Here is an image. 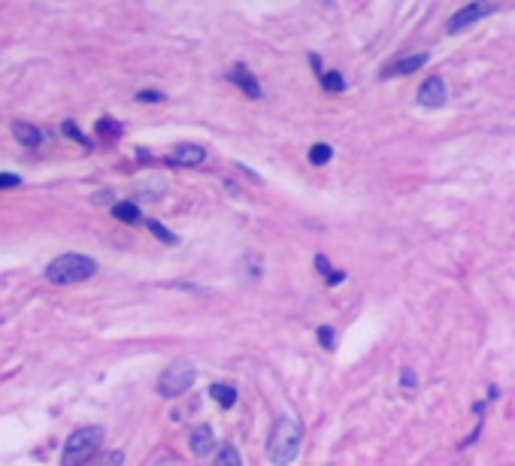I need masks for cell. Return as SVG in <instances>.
<instances>
[{"label":"cell","instance_id":"obj_1","mask_svg":"<svg viewBox=\"0 0 515 466\" xmlns=\"http://www.w3.org/2000/svg\"><path fill=\"white\" fill-rule=\"evenodd\" d=\"M301 442H303V424L292 418V415H282L270 430V442H267L270 460L276 466H288L301 454Z\"/></svg>","mask_w":515,"mask_h":466},{"label":"cell","instance_id":"obj_2","mask_svg":"<svg viewBox=\"0 0 515 466\" xmlns=\"http://www.w3.org/2000/svg\"><path fill=\"white\" fill-rule=\"evenodd\" d=\"M94 273L97 264L85 254H61L46 266V279L55 282V285H76V282L91 279Z\"/></svg>","mask_w":515,"mask_h":466},{"label":"cell","instance_id":"obj_3","mask_svg":"<svg viewBox=\"0 0 515 466\" xmlns=\"http://www.w3.org/2000/svg\"><path fill=\"white\" fill-rule=\"evenodd\" d=\"M101 442H103V430L101 427H82V430H76L67 439V445H64L61 463L64 466H85L91 457L101 451Z\"/></svg>","mask_w":515,"mask_h":466},{"label":"cell","instance_id":"obj_4","mask_svg":"<svg viewBox=\"0 0 515 466\" xmlns=\"http://www.w3.org/2000/svg\"><path fill=\"white\" fill-rule=\"evenodd\" d=\"M194 366H191L188 361H179L167 366V370L161 372V379H158V394L161 397H182L185 390L194 385Z\"/></svg>","mask_w":515,"mask_h":466},{"label":"cell","instance_id":"obj_5","mask_svg":"<svg viewBox=\"0 0 515 466\" xmlns=\"http://www.w3.org/2000/svg\"><path fill=\"white\" fill-rule=\"evenodd\" d=\"M491 12H494V6H488V3H470V6H464V10H458V12L452 15V21H448V33H458L461 28H467V24L482 19V15H491Z\"/></svg>","mask_w":515,"mask_h":466},{"label":"cell","instance_id":"obj_6","mask_svg":"<svg viewBox=\"0 0 515 466\" xmlns=\"http://www.w3.org/2000/svg\"><path fill=\"white\" fill-rule=\"evenodd\" d=\"M419 103L421 106H443L446 103V82L439 79V76H430V79H425V85L419 88Z\"/></svg>","mask_w":515,"mask_h":466},{"label":"cell","instance_id":"obj_7","mask_svg":"<svg viewBox=\"0 0 515 466\" xmlns=\"http://www.w3.org/2000/svg\"><path fill=\"white\" fill-rule=\"evenodd\" d=\"M203 161H206L203 146H194V143H182L173 148V155H170V164H179V166H197Z\"/></svg>","mask_w":515,"mask_h":466},{"label":"cell","instance_id":"obj_8","mask_svg":"<svg viewBox=\"0 0 515 466\" xmlns=\"http://www.w3.org/2000/svg\"><path fill=\"white\" fill-rule=\"evenodd\" d=\"M12 133H15V139L28 148L43 146V139H46V133L40 128H34V124H28V121H12Z\"/></svg>","mask_w":515,"mask_h":466},{"label":"cell","instance_id":"obj_9","mask_svg":"<svg viewBox=\"0 0 515 466\" xmlns=\"http://www.w3.org/2000/svg\"><path fill=\"white\" fill-rule=\"evenodd\" d=\"M428 64V55H410V58H400V61L388 64L385 67V76H410V73L421 70Z\"/></svg>","mask_w":515,"mask_h":466},{"label":"cell","instance_id":"obj_10","mask_svg":"<svg viewBox=\"0 0 515 466\" xmlns=\"http://www.w3.org/2000/svg\"><path fill=\"white\" fill-rule=\"evenodd\" d=\"M230 79H234V82H237V85H239V88H243V91H246V94H248V97H255V100H258V97H261V85H258V79H255V76H252V73H248V70H246V67H243V64H237V67H234V70H230Z\"/></svg>","mask_w":515,"mask_h":466},{"label":"cell","instance_id":"obj_11","mask_svg":"<svg viewBox=\"0 0 515 466\" xmlns=\"http://www.w3.org/2000/svg\"><path fill=\"white\" fill-rule=\"evenodd\" d=\"M212 448H215V436H212L210 427H197L194 433H191V451H194V454L206 457Z\"/></svg>","mask_w":515,"mask_h":466},{"label":"cell","instance_id":"obj_12","mask_svg":"<svg viewBox=\"0 0 515 466\" xmlns=\"http://www.w3.org/2000/svg\"><path fill=\"white\" fill-rule=\"evenodd\" d=\"M112 215H115L119 221H124V224H137L140 218H143L134 203H115V206H112Z\"/></svg>","mask_w":515,"mask_h":466},{"label":"cell","instance_id":"obj_13","mask_svg":"<svg viewBox=\"0 0 515 466\" xmlns=\"http://www.w3.org/2000/svg\"><path fill=\"white\" fill-rule=\"evenodd\" d=\"M210 394H212L215 399H219L224 409L237 406V388H230V385H212V388H210Z\"/></svg>","mask_w":515,"mask_h":466},{"label":"cell","instance_id":"obj_14","mask_svg":"<svg viewBox=\"0 0 515 466\" xmlns=\"http://www.w3.org/2000/svg\"><path fill=\"white\" fill-rule=\"evenodd\" d=\"M215 466H243V460H239V451L234 445H224L219 457H215Z\"/></svg>","mask_w":515,"mask_h":466},{"label":"cell","instance_id":"obj_15","mask_svg":"<svg viewBox=\"0 0 515 466\" xmlns=\"http://www.w3.org/2000/svg\"><path fill=\"white\" fill-rule=\"evenodd\" d=\"M330 157H334V148H330L328 143H315V146L310 148V161H312V164H328Z\"/></svg>","mask_w":515,"mask_h":466},{"label":"cell","instance_id":"obj_16","mask_svg":"<svg viewBox=\"0 0 515 466\" xmlns=\"http://www.w3.org/2000/svg\"><path fill=\"white\" fill-rule=\"evenodd\" d=\"M315 266H319V270L328 276V285H337V282H343V279H346V273H334V270H330V264H328V257H325V254L315 257Z\"/></svg>","mask_w":515,"mask_h":466},{"label":"cell","instance_id":"obj_17","mask_svg":"<svg viewBox=\"0 0 515 466\" xmlns=\"http://www.w3.org/2000/svg\"><path fill=\"white\" fill-rule=\"evenodd\" d=\"M325 91H343L346 88V79H343V73H325Z\"/></svg>","mask_w":515,"mask_h":466},{"label":"cell","instance_id":"obj_18","mask_svg":"<svg viewBox=\"0 0 515 466\" xmlns=\"http://www.w3.org/2000/svg\"><path fill=\"white\" fill-rule=\"evenodd\" d=\"M149 230H152L158 239H164V243H170V245L176 243V233H170L167 227H164V224H158V221H149Z\"/></svg>","mask_w":515,"mask_h":466},{"label":"cell","instance_id":"obj_19","mask_svg":"<svg viewBox=\"0 0 515 466\" xmlns=\"http://www.w3.org/2000/svg\"><path fill=\"white\" fill-rule=\"evenodd\" d=\"M64 133H67V137H73V139H79L82 146H91L88 139H85V137H82V133H79V128H76V124H73V121H64Z\"/></svg>","mask_w":515,"mask_h":466},{"label":"cell","instance_id":"obj_20","mask_svg":"<svg viewBox=\"0 0 515 466\" xmlns=\"http://www.w3.org/2000/svg\"><path fill=\"white\" fill-rule=\"evenodd\" d=\"M97 130H101V133H112V137H119V133H121V128H119V124H115L112 119H101Z\"/></svg>","mask_w":515,"mask_h":466},{"label":"cell","instance_id":"obj_21","mask_svg":"<svg viewBox=\"0 0 515 466\" xmlns=\"http://www.w3.org/2000/svg\"><path fill=\"white\" fill-rule=\"evenodd\" d=\"M22 179L19 176H10V173H0V188H19Z\"/></svg>","mask_w":515,"mask_h":466},{"label":"cell","instance_id":"obj_22","mask_svg":"<svg viewBox=\"0 0 515 466\" xmlns=\"http://www.w3.org/2000/svg\"><path fill=\"white\" fill-rule=\"evenodd\" d=\"M403 388H406V394H412V390H415V385H419V381H415V372L412 370H403Z\"/></svg>","mask_w":515,"mask_h":466},{"label":"cell","instance_id":"obj_23","mask_svg":"<svg viewBox=\"0 0 515 466\" xmlns=\"http://www.w3.org/2000/svg\"><path fill=\"white\" fill-rule=\"evenodd\" d=\"M137 100H143V103H158V100H164V94H158V91H140Z\"/></svg>","mask_w":515,"mask_h":466},{"label":"cell","instance_id":"obj_24","mask_svg":"<svg viewBox=\"0 0 515 466\" xmlns=\"http://www.w3.org/2000/svg\"><path fill=\"white\" fill-rule=\"evenodd\" d=\"M319 336H321V345H325V348L334 345V330H330V327H319Z\"/></svg>","mask_w":515,"mask_h":466}]
</instances>
